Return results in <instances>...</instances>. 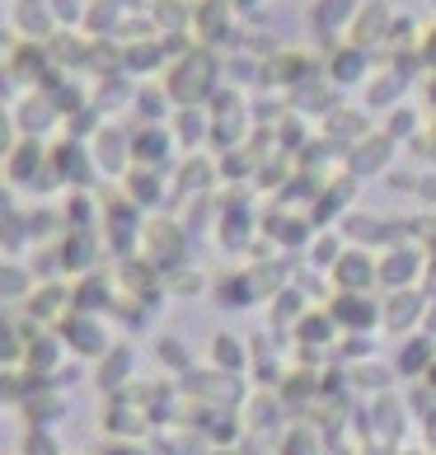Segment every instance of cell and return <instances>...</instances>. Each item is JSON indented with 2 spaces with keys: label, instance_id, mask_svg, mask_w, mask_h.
I'll return each instance as SVG.
<instances>
[{
  "label": "cell",
  "instance_id": "cell-1",
  "mask_svg": "<svg viewBox=\"0 0 436 455\" xmlns=\"http://www.w3.org/2000/svg\"><path fill=\"white\" fill-rule=\"evenodd\" d=\"M0 170H5L10 188H28V183L52 188V183H57V174H52V150L43 146V137H20V146H14L10 156L0 160Z\"/></svg>",
  "mask_w": 436,
  "mask_h": 455
},
{
  "label": "cell",
  "instance_id": "cell-2",
  "mask_svg": "<svg viewBox=\"0 0 436 455\" xmlns=\"http://www.w3.org/2000/svg\"><path fill=\"white\" fill-rule=\"evenodd\" d=\"M170 99H178L183 108H193V104H202V99L216 90V57L211 52H188L174 71H170Z\"/></svg>",
  "mask_w": 436,
  "mask_h": 455
},
{
  "label": "cell",
  "instance_id": "cell-3",
  "mask_svg": "<svg viewBox=\"0 0 436 455\" xmlns=\"http://www.w3.org/2000/svg\"><path fill=\"white\" fill-rule=\"evenodd\" d=\"M94 170H99V164H94V156L80 141L66 137V141L52 146V174H57V183H75V188H80V183H90Z\"/></svg>",
  "mask_w": 436,
  "mask_h": 455
},
{
  "label": "cell",
  "instance_id": "cell-4",
  "mask_svg": "<svg viewBox=\"0 0 436 455\" xmlns=\"http://www.w3.org/2000/svg\"><path fill=\"white\" fill-rule=\"evenodd\" d=\"M14 117H20V132H24V137H47V132L57 127L61 108H57L43 90H33V94L20 99V113H14Z\"/></svg>",
  "mask_w": 436,
  "mask_h": 455
},
{
  "label": "cell",
  "instance_id": "cell-5",
  "mask_svg": "<svg viewBox=\"0 0 436 455\" xmlns=\"http://www.w3.org/2000/svg\"><path fill=\"white\" fill-rule=\"evenodd\" d=\"M94 164L104 174H123L127 170V156H131V146H127V137H123V127H99V137H94Z\"/></svg>",
  "mask_w": 436,
  "mask_h": 455
},
{
  "label": "cell",
  "instance_id": "cell-6",
  "mask_svg": "<svg viewBox=\"0 0 436 455\" xmlns=\"http://www.w3.org/2000/svg\"><path fill=\"white\" fill-rule=\"evenodd\" d=\"M57 259H61V267H71V273L90 267L94 263V230H71L66 226L61 244H57Z\"/></svg>",
  "mask_w": 436,
  "mask_h": 455
},
{
  "label": "cell",
  "instance_id": "cell-7",
  "mask_svg": "<svg viewBox=\"0 0 436 455\" xmlns=\"http://www.w3.org/2000/svg\"><path fill=\"white\" fill-rule=\"evenodd\" d=\"M352 10H357V0H320V5L310 10L314 33H320V38H333V33H338V24L352 20Z\"/></svg>",
  "mask_w": 436,
  "mask_h": 455
},
{
  "label": "cell",
  "instance_id": "cell-8",
  "mask_svg": "<svg viewBox=\"0 0 436 455\" xmlns=\"http://www.w3.org/2000/svg\"><path fill=\"white\" fill-rule=\"evenodd\" d=\"M164 150H170V137H164L155 123H146V132H137V141H131V156H137L141 164H150V170L164 160Z\"/></svg>",
  "mask_w": 436,
  "mask_h": 455
},
{
  "label": "cell",
  "instance_id": "cell-9",
  "mask_svg": "<svg viewBox=\"0 0 436 455\" xmlns=\"http://www.w3.org/2000/svg\"><path fill=\"white\" fill-rule=\"evenodd\" d=\"M33 291V277L28 267H20L14 259H0V300H20Z\"/></svg>",
  "mask_w": 436,
  "mask_h": 455
},
{
  "label": "cell",
  "instance_id": "cell-10",
  "mask_svg": "<svg viewBox=\"0 0 436 455\" xmlns=\"http://www.w3.org/2000/svg\"><path fill=\"white\" fill-rule=\"evenodd\" d=\"M127 188H131V202H137V207H155V202H160V174L150 170V164H146V170H131Z\"/></svg>",
  "mask_w": 436,
  "mask_h": 455
},
{
  "label": "cell",
  "instance_id": "cell-11",
  "mask_svg": "<svg viewBox=\"0 0 436 455\" xmlns=\"http://www.w3.org/2000/svg\"><path fill=\"white\" fill-rule=\"evenodd\" d=\"M28 300H33V315H38V319H52L61 310V300H71V296H66L61 282H52V286H33Z\"/></svg>",
  "mask_w": 436,
  "mask_h": 455
},
{
  "label": "cell",
  "instance_id": "cell-12",
  "mask_svg": "<svg viewBox=\"0 0 436 455\" xmlns=\"http://www.w3.org/2000/svg\"><path fill=\"white\" fill-rule=\"evenodd\" d=\"M380 150H390V137H371L361 150H357V160H352V170L357 174H371V170H380Z\"/></svg>",
  "mask_w": 436,
  "mask_h": 455
},
{
  "label": "cell",
  "instance_id": "cell-13",
  "mask_svg": "<svg viewBox=\"0 0 436 455\" xmlns=\"http://www.w3.org/2000/svg\"><path fill=\"white\" fill-rule=\"evenodd\" d=\"M20 137H24V132H20V117H14L5 104H0V160H5L10 150L20 146Z\"/></svg>",
  "mask_w": 436,
  "mask_h": 455
},
{
  "label": "cell",
  "instance_id": "cell-14",
  "mask_svg": "<svg viewBox=\"0 0 436 455\" xmlns=\"http://www.w3.org/2000/svg\"><path fill=\"white\" fill-rule=\"evenodd\" d=\"M71 333H75V347H80V352H104V347H108L104 339H99V324H90V319H75Z\"/></svg>",
  "mask_w": 436,
  "mask_h": 455
},
{
  "label": "cell",
  "instance_id": "cell-15",
  "mask_svg": "<svg viewBox=\"0 0 436 455\" xmlns=\"http://www.w3.org/2000/svg\"><path fill=\"white\" fill-rule=\"evenodd\" d=\"M174 132L183 137V146H193V141H197V137H202V132H207V123H202V113L183 108V113H178V123H174Z\"/></svg>",
  "mask_w": 436,
  "mask_h": 455
},
{
  "label": "cell",
  "instance_id": "cell-16",
  "mask_svg": "<svg viewBox=\"0 0 436 455\" xmlns=\"http://www.w3.org/2000/svg\"><path fill=\"white\" fill-rule=\"evenodd\" d=\"M366 71V57L361 52H338V61H333V76H338V80H347V76H361Z\"/></svg>",
  "mask_w": 436,
  "mask_h": 455
},
{
  "label": "cell",
  "instance_id": "cell-17",
  "mask_svg": "<svg viewBox=\"0 0 436 455\" xmlns=\"http://www.w3.org/2000/svg\"><path fill=\"white\" fill-rule=\"evenodd\" d=\"M24 455H61V451H57V442L47 432H33L28 442H24Z\"/></svg>",
  "mask_w": 436,
  "mask_h": 455
},
{
  "label": "cell",
  "instance_id": "cell-18",
  "mask_svg": "<svg viewBox=\"0 0 436 455\" xmlns=\"http://www.w3.org/2000/svg\"><path fill=\"white\" fill-rule=\"evenodd\" d=\"M338 267H343V273H338L343 282H366V259H361V254H352V259H343Z\"/></svg>",
  "mask_w": 436,
  "mask_h": 455
},
{
  "label": "cell",
  "instance_id": "cell-19",
  "mask_svg": "<svg viewBox=\"0 0 436 455\" xmlns=\"http://www.w3.org/2000/svg\"><path fill=\"white\" fill-rule=\"evenodd\" d=\"M20 212V202H14V188L10 183H0V221H5V216H14Z\"/></svg>",
  "mask_w": 436,
  "mask_h": 455
},
{
  "label": "cell",
  "instance_id": "cell-20",
  "mask_svg": "<svg viewBox=\"0 0 436 455\" xmlns=\"http://www.w3.org/2000/svg\"><path fill=\"white\" fill-rule=\"evenodd\" d=\"M394 94H399V80L390 76V85H376V90H371V104H390Z\"/></svg>",
  "mask_w": 436,
  "mask_h": 455
},
{
  "label": "cell",
  "instance_id": "cell-21",
  "mask_svg": "<svg viewBox=\"0 0 436 455\" xmlns=\"http://www.w3.org/2000/svg\"><path fill=\"white\" fill-rule=\"evenodd\" d=\"M90 207H94V197H75V202H71V216H66V221H85Z\"/></svg>",
  "mask_w": 436,
  "mask_h": 455
},
{
  "label": "cell",
  "instance_id": "cell-22",
  "mask_svg": "<svg viewBox=\"0 0 436 455\" xmlns=\"http://www.w3.org/2000/svg\"><path fill=\"white\" fill-rule=\"evenodd\" d=\"M417 193H423L427 202H436V174H427V179H417Z\"/></svg>",
  "mask_w": 436,
  "mask_h": 455
},
{
  "label": "cell",
  "instance_id": "cell-23",
  "mask_svg": "<svg viewBox=\"0 0 436 455\" xmlns=\"http://www.w3.org/2000/svg\"><path fill=\"white\" fill-rule=\"evenodd\" d=\"M10 343H14L10 339V319H5V310H0V352H10Z\"/></svg>",
  "mask_w": 436,
  "mask_h": 455
},
{
  "label": "cell",
  "instance_id": "cell-24",
  "mask_svg": "<svg viewBox=\"0 0 436 455\" xmlns=\"http://www.w3.org/2000/svg\"><path fill=\"white\" fill-rule=\"evenodd\" d=\"M427 38H432V43H427V47H423V61H427V66H436V28H432V33H427Z\"/></svg>",
  "mask_w": 436,
  "mask_h": 455
}]
</instances>
